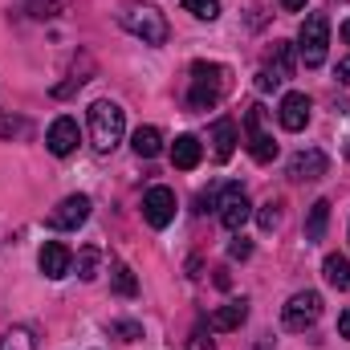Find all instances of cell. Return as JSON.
Listing matches in <instances>:
<instances>
[{"mask_svg": "<svg viewBox=\"0 0 350 350\" xmlns=\"http://www.w3.org/2000/svg\"><path fill=\"white\" fill-rule=\"evenodd\" d=\"M228 86H232L228 66H220V62H196L191 66V94H187L191 110H212L228 94Z\"/></svg>", "mask_w": 350, "mask_h": 350, "instance_id": "6da1fadb", "label": "cell"}, {"mask_svg": "<svg viewBox=\"0 0 350 350\" xmlns=\"http://www.w3.org/2000/svg\"><path fill=\"white\" fill-rule=\"evenodd\" d=\"M118 25L131 33V37H139L143 45H167V16L155 8V4H122L118 8Z\"/></svg>", "mask_w": 350, "mask_h": 350, "instance_id": "7a4b0ae2", "label": "cell"}, {"mask_svg": "<svg viewBox=\"0 0 350 350\" xmlns=\"http://www.w3.org/2000/svg\"><path fill=\"white\" fill-rule=\"evenodd\" d=\"M122 131H126V114H122L118 102L102 98V102L90 106V139H94V147H98L102 155L122 143Z\"/></svg>", "mask_w": 350, "mask_h": 350, "instance_id": "3957f363", "label": "cell"}, {"mask_svg": "<svg viewBox=\"0 0 350 350\" xmlns=\"http://www.w3.org/2000/svg\"><path fill=\"white\" fill-rule=\"evenodd\" d=\"M326 49H330V16L326 12H310L301 21V33H297V53L310 70H318L326 62Z\"/></svg>", "mask_w": 350, "mask_h": 350, "instance_id": "277c9868", "label": "cell"}, {"mask_svg": "<svg viewBox=\"0 0 350 350\" xmlns=\"http://www.w3.org/2000/svg\"><path fill=\"white\" fill-rule=\"evenodd\" d=\"M245 143H249V155L257 163H273L277 159V143L265 131V106H249L245 110Z\"/></svg>", "mask_w": 350, "mask_h": 350, "instance_id": "5b68a950", "label": "cell"}, {"mask_svg": "<svg viewBox=\"0 0 350 350\" xmlns=\"http://www.w3.org/2000/svg\"><path fill=\"white\" fill-rule=\"evenodd\" d=\"M318 318H322V297H318L314 289L293 293V297L281 306V322H285V330H310Z\"/></svg>", "mask_w": 350, "mask_h": 350, "instance_id": "8992f818", "label": "cell"}, {"mask_svg": "<svg viewBox=\"0 0 350 350\" xmlns=\"http://www.w3.org/2000/svg\"><path fill=\"white\" fill-rule=\"evenodd\" d=\"M220 224L228 228V232H241L245 228V220L253 216V204H249V196H245V187L241 183H228L224 191H220Z\"/></svg>", "mask_w": 350, "mask_h": 350, "instance_id": "52a82bcc", "label": "cell"}, {"mask_svg": "<svg viewBox=\"0 0 350 350\" xmlns=\"http://www.w3.org/2000/svg\"><path fill=\"white\" fill-rule=\"evenodd\" d=\"M143 220L151 228H167L175 220V191L172 187H151L143 196Z\"/></svg>", "mask_w": 350, "mask_h": 350, "instance_id": "ba28073f", "label": "cell"}, {"mask_svg": "<svg viewBox=\"0 0 350 350\" xmlns=\"http://www.w3.org/2000/svg\"><path fill=\"white\" fill-rule=\"evenodd\" d=\"M90 216V196H66L53 212H49V228H78V224H86Z\"/></svg>", "mask_w": 350, "mask_h": 350, "instance_id": "9c48e42d", "label": "cell"}, {"mask_svg": "<svg viewBox=\"0 0 350 350\" xmlns=\"http://www.w3.org/2000/svg\"><path fill=\"white\" fill-rule=\"evenodd\" d=\"M45 147H49L57 159L74 155V151H78V122H74L70 114L53 118V126H49V135H45Z\"/></svg>", "mask_w": 350, "mask_h": 350, "instance_id": "30bf717a", "label": "cell"}, {"mask_svg": "<svg viewBox=\"0 0 350 350\" xmlns=\"http://www.w3.org/2000/svg\"><path fill=\"white\" fill-rule=\"evenodd\" d=\"M277 122L285 126V131H306V122H310V98L306 94H285L281 98V106H277Z\"/></svg>", "mask_w": 350, "mask_h": 350, "instance_id": "8fae6325", "label": "cell"}, {"mask_svg": "<svg viewBox=\"0 0 350 350\" xmlns=\"http://www.w3.org/2000/svg\"><path fill=\"white\" fill-rule=\"evenodd\" d=\"M330 167V159L322 155V151H297L293 159H289V179H297V183H310V179H322Z\"/></svg>", "mask_w": 350, "mask_h": 350, "instance_id": "7c38bea8", "label": "cell"}, {"mask_svg": "<svg viewBox=\"0 0 350 350\" xmlns=\"http://www.w3.org/2000/svg\"><path fill=\"white\" fill-rule=\"evenodd\" d=\"M37 265H41V273H45L49 281H62V277L70 273V265H74V253H70L62 241H45V249H41Z\"/></svg>", "mask_w": 350, "mask_h": 350, "instance_id": "4fadbf2b", "label": "cell"}, {"mask_svg": "<svg viewBox=\"0 0 350 350\" xmlns=\"http://www.w3.org/2000/svg\"><path fill=\"white\" fill-rule=\"evenodd\" d=\"M237 122L232 118H216L212 122V155L220 159V163H228L232 159V151H237Z\"/></svg>", "mask_w": 350, "mask_h": 350, "instance_id": "5bb4252c", "label": "cell"}, {"mask_svg": "<svg viewBox=\"0 0 350 350\" xmlns=\"http://www.w3.org/2000/svg\"><path fill=\"white\" fill-rule=\"evenodd\" d=\"M245 318H249V301L241 297V301H228V306H220V310L208 318V326L224 334V330H241V326H245Z\"/></svg>", "mask_w": 350, "mask_h": 350, "instance_id": "9a60e30c", "label": "cell"}, {"mask_svg": "<svg viewBox=\"0 0 350 350\" xmlns=\"http://www.w3.org/2000/svg\"><path fill=\"white\" fill-rule=\"evenodd\" d=\"M200 155H204V147H200V139L196 135H179L172 143V163L179 172H191L196 163H200Z\"/></svg>", "mask_w": 350, "mask_h": 350, "instance_id": "2e32d148", "label": "cell"}, {"mask_svg": "<svg viewBox=\"0 0 350 350\" xmlns=\"http://www.w3.org/2000/svg\"><path fill=\"white\" fill-rule=\"evenodd\" d=\"M131 147H135V155H139V159H155V155L163 151V135H159L155 126H139V131H135V139H131Z\"/></svg>", "mask_w": 350, "mask_h": 350, "instance_id": "e0dca14e", "label": "cell"}, {"mask_svg": "<svg viewBox=\"0 0 350 350\" xmlns=\"http://www.w3.org/2000/svg\"><path fill=\"white\" fill-rule=\"evenodd\" d=\"M265 74H273L277 82H285L289 74H293V45L289 41H277L273 45V57H269V70Z\"/></svg>", "mask_w": 350, "mask_h": 350, "instance_id": "ac0fdd59", "label": "cell"}, {"mask_svg": "<svg viewBox=\"0 0 350 350\" xmlns=\"http://www.w3.org/2000/svg\"><path fill=\"white\" fill-rule=\"evenodd\" d=\"M322 277H326L334 289H350V261L342 253H330V257L322 261Z\"/></svg>", "mask_w": 350, "mask_h": 350, "instance_id": "d6986e66", "label": "cell"}, {"mask_svg": "<svg viewBox=\"0 0 350 350\" xmlns=\"http://www.w3.org/2000/svg\"><path fill=\"white\" fill-rule=\"evenodd\" d=\"M326 224H330V200H314L310 220H306V237L310 241H322L326 237Z\"/></svg>", "mask_w": 350, "mask_h": 350, "instance_id": "ffe728a7", "label": "cell"}, {"mask_svg": "<svg viewBox=\"0 0 350 350\" xmlns=\"http://www.w3.org/2000/svg\"><path fill=\"white\" fill-rule=\"evenodd\" d=\"M37 342H33V334L25 330V326H8L4 330V338H0V350H33Z\"/></svg>", "mask_w": 350, "mask_h": 350, "instance_id": "44dd1931", "label": "cell"}, {"mask_svg": "<svg viewBox=\"0 0 350 350\" xmlns=\"http://www.w3.org/2000/svg\"><path fill=\"white\" fill-rule=\"evenodd\" d=\"M110 269H114V289H118L122 297H135V293H139V281H135V273H131L122 261H114Z\"/></svg>", "mask_w": 350, "mask_h": 350, "instance_id": "7402d4cb", "label": "cell"}, {"mask_svg": "<svg viewBox=\"0 0 350 350\" xmlns=\"http://www.w3.org/2000/svg\"><path fill=\"white\" fill-rule=\"evenodd\" d=\"M183 8L200 21H216L220 16V0H183Z\"/></svg>", "mask_w": 350, "mask_h": 350, "instance_id": "603a6c76", "label": "cell"}, {"mask_svg": "<svg viewBox=\"0 0 350 350\" xmlns=\"http://www.w3.org/2000/svg\"><path fill=\"white\" fill-rule=\"evenodd\" d=\"M94 269H98V249H82V253H78V277H82V281H94V277H98Z\"/></svg>", "mask_w": 350, "mask_h": 350, "instance_id": "cb8c5ba5", "label": "cell"}, {"mask_svg": "<svg viewBox=\"0 0 350 350\" xmlns=\"http://www.w3.org/2000/svg\"><path fill=\"white\" fill-rule=\"evenodd\" d=\"M110 334H122L126 342H135V338H143V326L139 322H110Z\"/></svg>", "mask_w": 350, "mask_h": 350, "instance_id": "d4e9b609", "label": "cell"}, {"mask_svg": "<svg viewBox=\"0 0 350 350\" xmlns=\"http://www.w3.org/2000/svg\"><path fill=\"white\" fill-rule=\"evenodd\" d=\"M277 220H281L277 204H273V200H269V204H261V212H257V224H261L265 232H269V228H277Z\"/></svg>", "mask_w": 350, "mask_h": 350, "instance_id": "484cf974", "label": "cell"}, {"mask_svg": "<svg viewBox=\"0 0 350 350\" xmlns=\"http://www.w3.org/2000/svg\"><path fill=\"white\" fill-rule=\"evenodd\" d=\"M25 131V122L16 118V114H4L0 110V139H12V135H21Z\"/></svg>", "mask_w": 350, "mask_h": 350, "instance_id": "4316f807", "label": "cell"}, {"mask_svg": "<svg viewBox=\"0 0 350 350\" xmlns=\"http://www.w3.org/2000/svg\"><path fill=\"white\" fill-rule=\"evenodd\" d=\"M249 253H253V245H249V241H232V245H228V257H237V261H245Z\"/></svg>", "mask_w": 350, "mask_h": 350, "instance_id": "83f0119b", "label": "cell"}, {"mask_svg": "<svg viewBox=\"0 0 350 350\" xmlns=\"http://www.w3.org/2000/svg\"><path fill=\"white\" fill-rule=\"evenodd\" d=\"M277 86H281V82H277L273 74H265V70L257 74V90H277Z\"/></svg>", "mask_w": 350, "mask_h": 350, "instance_id": "f1b7e54d", "label": "cell"}, {"mask_svg": "<svg viewBox=\"0 0 350 350\" xmlns=\"http://www.w3.org/2000/svg\"><path fill=\"white\" fill-rule=\"evenodd\" d=\"M334 78H338V82H347V86H350V57H342V62H338V70H334Z\"/></svg>", "mask_w": 350, "mask_h": 350, "instance_id": "f546056e", "label": "cell"}, {"mask_svg": "<svg viewBox=\"0 0 350 350\" xmlns=\"http://www.w3.org/2000/svg\"><path fill=\"white\" fill-rule=\"evenodd\" d=\"M338 334H342V338H350V310L338 318Z\"/></svg>", "mask_w": 350, "mask_h": 350, "instance_id": "4dcf8cb0", "label": "cell"}, {"mask_svg": "<svg viewBox=\"0 0 350 350\" xmlns=\"http://www.w3.org/2000/svg\"><path fill=\"white\" fill-rule=\"evenodd\" d=\"M281 8L285 12H297V8H306V0H281Z\"/></svg>", "mask_w": 350, "mask_h": 350, "instance_id": "1f68e13d", "label": "cell"}, {"mask_svg": "<svg viewBox=\"0 0 350 350\" xmlns=\"http://www.w3.org/2000/svg\"><path fill=\"white\" fill-rule=\"evenodd\" d=\"M342 41H350V21L342 25Z\"/></svg>", "mask_w": 350, "mask_h": 350, "instance_id": "d6a6232c", "label": "cell"}, {"mask_svg": "<svg viewBox=\"0 0 350 350\" xmlns=\"http://www.w3.org/2000/svg\"><path fill=\"white\" fill-rule=\"evenodd\" d=\"M347 159H350V143H347Z\"/></svg>", "mask_w": 350, "mask_h": 350, "instance_id": "836d02e7", "label": "cell"}]
</instances>
